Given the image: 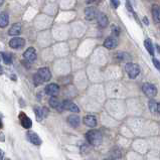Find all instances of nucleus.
Segmentation results:
<instances>
[{"instance_id":"obj_8","label":"nucleus","mask_w":160,"mask_h":160,"mask_svg":"<svg viewBox=\"0 0 160 160\" xmlns=\"http://www.w3.org/2000/svg\"><path fill=\"white\" fill-rule=\"evenodd\" d=\"M45 93L50 95V96L55 97L60 93V87H58V85L57 84H50L45 87Z\"/></svg>"},{"instance_id":"obj_20","label":"nucleus","mask_w":160,"mask_h":160,"mask_svg":"<svg viewBox=\"0 0 160 160\" xmlns=\"http://www.w3.org/2000/svg\"><path fill=\"white\" fill-rule=\"evenodd\" d=\"M9 22V16L7 13H5V12H2L1 15H0V26L2 28L5 27L6 25L8 24Z\"/></svg>"},{"instance_id":"obj_32","label":"nucleus","mask_w":160,"mask_h":160,"mask_svg":"<svg viewBox=\"0 0 160 160\" xmlns=\"http://www.w3.org/2000/svg\"><path fill=\"white\" fill-rule=\"evenodd\" d=\"M157 112L160 114V103L158 104V106H157Z\"/></svg>"},{"instance_id":"obj_25","label":"nucleus","mask_w":160,"mask_h":160,"mask_svg":"<svg viewBox=\"0 0 160 160\" xmlns=\"http://www.w3.org/2000/svg\"><path fill=\"white\" fill-rule=\"evenodd\" d=\"M116 55H117V57H118L119 60H122V61H124V60H128V58L130 57L129 54H126V53H118Z\"/></svg>"},{"instance_id":"obj_14","label":"nucleus","mask_w":160,"mask_h":160,"mask_svg":"<svg viewBox=\"0 0 160 160\" xmlns=\"http://www.w3.org/2000/svg\"><path fill=\"white\" fill-rule=\"evenodd\" d=\"M68 123L70 124L71 126H73V127H75V128H77V127L80 126L81 119H80V117L78 115H70L68 117Z\"/></svg>"},{"instance_id":"obj_2","label":"nucleus","mask_w":160,"mask_h":160,"mask_svg":"<svg viewBox=\"0 0 160 160\" xmlns=\"http://www.w3.org/2000/svg\"><path fill=\"white\" fill-rule=\"evenodd\" d=\"M125 71H126L127 75H128L131 79H135V78L138 77L140 74V67L136 64L127 63L125 66Z\"/></svg>"},{"instance_id":"obj_7","label":"nucleus","mask_w":160,"mask_h":160,"mask_svg":"<svg viewBox=\"0 0 160 160\" xmlns=\"http://www.w3.org/2000/svg\"><path fill=\"white\" fill-rule=\"evenodd\" d=\"M118 45V40L115 37H107L105 41H104V47L108 50H114Z\"/></svg>"},{"instance_id":"obj_19","label":"nucleus","mask_w":160,"mask_h":160,"mask_svg":"<svg viewBox=\"0 0 160 160\" xmlns=\"http://www.w3.org/2000/svg\"><path fill=\"white\" fill-rule=\"evenodd\" d=\"M144 47H146L149 54L151 55V57H153V55H154V47H153V43L152 41L150 40V38H146L144 40Z\"/></svg>"},{"instance_id":"obj_4","label":"nucleus","mask_w":160,"mask_h":160,"mask_svg":"<svg viewBox=\"0 0 160 160\" xmlns=\"http://www.w3.org/2000/svg\"><path fill=\"white\" fill-rule=\"evenodd\" d=\"M24 60L27 63H32L33 61L37 60V51H35L34 47H28L23 54Z\"/></svg>"},{"instance_id":"obj_11","label":"nucleus","mask_w":160,"mask_h":160,"mask_svg":"<svg viewBox=\"0 0 160 160\" xmlns=\"http://www.w3.org/2000/svg\"><path fill=\"white\" fill-rule=\"evenodd\" d=\"M27 138H28L29 141L32 143V144H34V145H37V146L41 144V139L40 138V136H38L37 133H34V132H27Z\"/></svg>"},{"instance_id":"obj_24","label":"nucleus","mask_w":160,"mask_h":160,"mask_svg":"<svg viewBox=\"0 0 160 160\" xmlns=\"http://www.w3.org/2000/svg\"><path fill=\"white\" fill-rule=\"evenodd\" d=\"M34 111H35V115H37L38 121L43 119V117H42V108H34Z\"/></svg>"},{"instance_id":"obj_16","label":"nucleus","mask_w":160,"mask_h":160,"mask_svg":"<svg viewBox=\"0 0 160 160\" xmlns=\"http://www.w3.org/2000/svg\"><path fill=\"white\" fill-rule=\"evenodd\" d=\"M85 17L88 20H93V19L96 17V10L92 6H89L85 9Z\"/></svg>"},{"instance_id":"obj_35","label":"nucleus","mask_w":160,"mask_h":160,"mask_svg":"<svg viewBox=\"0 0 160 160\" xmlns=\"http://www.w3.org/2000/svg\"><path fill=\"white\" fill-rule=\"evenodd\" d=\"M5 160H11V159H9V158H7V159H5Z\"/></svg>"},{"instance_id":"obj_34","label":"nucleus","mask_w":160,"mask_h":160,"mask_svg":"<svg viewBox=\"0 0 160 160\" xmlns=\"http://www.w3.org/2000/svg\"><path fill=\"white\" fill-rule=\"evenodd\" d=\"M104 160H114V159H110V158H107V159H104Z\"/></svg>"},{"instance_id":"obj_31","label":"nucleus","mask_w":160,"mask_h":160,"mask_svg":"<svg viewBox=\"0 0 160 160\" xmlns=\"http://www.w3.org/2000/svg\"><path fill=\"white\" fill-rule=\"evenodd\" d=\"M155 47H156V50H157V51H158V53L160 54V47H159V45H158V44H156V45H155Z\"/></svg>"},{"instance_id":"obj_29","label":"nucleus","mask_w":160,"mask_h":160,"mask_svg":"<svg viewBox=\"0 0 160 160\" xmlns=\"http://www.w3.org/2000/svg\"><path fill=\"white\" fill-rule=\"evenodd\" d=\"M48 115V109L47 108H42V117L45 118Z\"/></svg>"},{"instance_id":"obj_1","label":"nucleus","mask_w":160,"mask_h":160,"mask_svg":"<svg viewBox=\"0 0 160 160\" xmlns=\"http://www.w3.org/2000/svg\"><path fill=\"white\" fill-rule=\"evenodd\" d=\"M86 138L90 144L98 146L102 143L103 136L99 130H90L86 133Z\"/></svg>"},{"instance_id":"obj_3","label":"nucleus","mask_w":160,"mask_h":160,"mask_svg":"<svg viewBox=\"0 0 160 160\" xmlns=\"http://www.w3.org/2000/svg\"><path fill=\"white\" fill-rule=\"evenodd\" d=\"M142 91L147 97L149 98H154L157 95V88L155 85L150 84V83H145L142 86Z\"/></svg>"},{"instance_id":"obj_17","label":"nucleus","mask_w":160,"mask_h":160,"mask_svg":"<svg viewBox=\"0 0 160 160\" xmlns=\"http://www.w3.org/2000/svg\"><path fill=\"white\" fill-rule=\"evenodd\" d=\"M152 15L156 23H160V6L158 5L152 6Z\"/></svg>"},{"instance_id":"obj_22","label":"nucleus","mask_w":160,"mask_h":160,"mask_svg":"<svg viewBox=\"0 0 160 160\" xmlns=\"http://www.w3.org/2000/svg\"><path fill=\"white\" fill-rule=\"evenodd\" d=\"M157 106H158V104H156L155 101H153V100L149 101V110L151 113L154 114L157 112Z\"/></svg>"},{"instance_id":"obj_26","label":"nucleus","mask_w":160,"mask_h":160,"mask_svg":"<svg viewBox=\"0 0 160 160\" xmlns=\"http://www.w3.org/2000/svg\"><path fill=\"white\" fill-rule=\"evenodd\" d=\"M152 61H153V64H154V67L157 68L158 71H160V61L158 60H156V58H154V57L152 58Z\"/></svg>"},{"instance_id":"obj_15","label":"nucleus","mask_w":160,"mask_h":160,"mask_svg":"<svg viewBox=\"0 0 160 160\" xmlns=\"http://www.w3.org/2000/svg\"><path fill=\"white\" fill-rule=\"evenodd\" d=\"M20 32H21V24L17 22V23H14L10 27V29H9L8 31V34L11 35V37H16V35L20 34Z\"/></svg>"},{"instance_id":"obj_23","label":"nucleus","mask_w":160,"mask_h":160,"mask_svg":"<svg viewBox=\"0 0 160 160\" xmlns=\"http://www.w3.org/2000/svg\"><path fill=\"white\" fill-rule=\"evenodd\" d=\"M33 83H34V85H37V86H40V85H41L42 83H43V81H42L41 78L37 74V75H34L33 76Z\"/></svg>"},{"instance_id":"obj_10","label":"nucleus","mask_w":160,"mask_h":160,"mask_svg":"<svg viewBox=\"0 0 160 160\" xmlns=\"http://www.w3.org/2000/svg\"><path fill=\"white\" fill-rule=\"evenodd\" d=\"M37 75L40 76L43 82H48L51 78V74L47 68H41L37 71Z\"/></svg>"},{"instance_id":"obj_33","label":"nucleus","mask_w":160,"mask_h":160,"mask_svg":"<svg viewBox=\"0 0 160 160\" xmlns=\"http://www.w3.org/2000/svg\"><path fill=\"white\" fill-rule=\"evenodd\" d=\"M3 154H4V153H3V151L1 150V159H3Z\"/></svg>"},{"instance_id":"obj_5","label":"nucleus","mask_w":160,"mask_h":160,"mask_svg":"<svg viewBox=\"0 0 160 160\" xmlns=\"http://www.w3.org/2000/svg\"><path fill=\"white\" fill-rule=\"evenodd\" d=\"M61 105H63V110H68V111H71V112H75V113L80 112L79 107L70 100H64V102L61 103Z\"/></svg>"},{"instance_id":"obj_6","label":"nucleus","mask_w":160,"mask_h":160,"mask_svg":"<svg viewBox=\"0 0 160 160\" xmlns=\"http://www.w3.org/2000/svg\"><path fill=\"white\" fill-rule=\"evenodd\" d=\"M25 44V40L21 37H13L9 41V47L14 48V50H19L23 47Z\"/></svg>"},{"instance_id":"obj_21","label":"nucleus","mask_w":160,"mask_h":160,"mask_svg":"<svg viewBox=\"0 0 160 160\" xmlns=\"http://www.w3.org/2000/svg\"><path fill=\"white\" fill-rule=\"evenodd\" d=\"M2 60L6 64H12V57L10 54H6V53H2Z\"/></svg>"},{"instance_id":"obj_28","label":"nucleus","mask_w":160,"mask_h":160,"mask_svg":"<svg viewBox=\"0 0 160 160\" xmlns=\"http://www.w3.org/2000/svg\"><path fill=\"white\" fill-rule=\"evenodd\" d=\"M111 5H113L114 8H117L120 5V1H116V0H112L111 1Z\"/></svg>"},{"instance_id":"obj_18","label":"nucleus","mask_w":160,"mask_h":160,"mask_svg":"<svg viewBox=\"0 0 160 160\" xmlns=\"http://www.w3.org/2000/svg\"><path fill=\"white\" fill-rule=\"evenodd\" d=\"M50 105L51 108H54V109H58L60 111L63 110V105L60 103V100H58L57 97H51L50 98Z\"/></svg>"},{"instance_id":"obj_9","label":"nucleus","mask_w":160,"mask_h":160,"mask_svg":"<svg viewBox=\"0 0 160 160\" xmlns=\"http://www.w3.org/2000/svg\"><path fill=\"white\" fill-rule=\"evenodd\" d=\"M19 120H20V124L21 126L25 129H29L32 126V122L30 118L28 116L25 115L24 113H20L19 114Z\"/></svg>"},{"instance_id":"obj_30","label":"nucleus","mask_w":160,"mask_h":160,"mask_svg":"<svg viewBox=\"0 0 160 160\" xmlns=\"http://www.w3.org/2000/svg\"><path fill=\"white\" fill-rule=\"evenodd\" d=\"M145 20V24L146 25H148L149 24V22H148V19H147L146 17H144V18H143V21H144Z\"/></svg>"},{"instance_id":"obj_13","label":"nucleus","mask_w":160,"mask_h":160,"mask_svg":"<svg viewBox=\"0 0 160 160\" xmlns=\"http://www.w3.org/2000/svg\"><path fill=\"white\" fill-rule=\"evenodd\" d=\"M84 123L85 125L89 126V127H96L97 126V118L93 115H87L84 117Z\"/></svg>"},{"instance_id":"obj_12","label":"nucleus","mask_w":160,"mask_h":160,"mask_svg":"<svg viewBox=\"0 0 160 160\" xmlns=\"http://www.w3.org/2000/svg\"><path fill=\"white\" fill-rule=\"evenodd\" d=\"M97 20H98V23L101 27H107L108 24H109V20H108V17L106 16V14L102 13V12H100V13H98L97 15Z\"/></svg>"},{"instance_id":"obj_27","label":"nucleus","mask_w":160,"mask_h":160,"mask_svg":"<svg viewBox=\"0 0 160 160\" xmlns=\"http://www.w3.org/2000/svg\"><path fill=\"white\" fill-rule=\"evenodd\" d=\"M113 34L115 35V37H118V35L120 34V28L119 27H117V26H113Z\"/></svg>"}]
</instances>
